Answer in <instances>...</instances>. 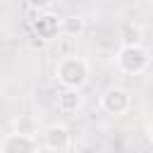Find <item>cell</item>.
<instances>
[{"label": "cell", "mask_w": 153, "mask_h": 153, "mask_svg": "<svg viewBox=\"0 0 153 153\" xmlns=\"http://www.w3.org/2000/svg\"><path fill=\"white\" fill-rule=\"evenodd\" d=\"M55 79L62 84V88H81L88 81V65L76 55L60 57L55 67Z\"/></svg>", "instance_id": "cell-1"}, {"label": "cell", "mask_w": 153, "mask_h": 153, "mask_svg": "<svg viewBox=\"0 0 153 153\" xmlns=\"http://www.w3.org/2000/svg\"><path fill=\"white\" fill-rule=\"evenodd\" d=\"M148 62H151L148 50L139 43L122 45L120 53H117V69L124 72V74H141L148 67Z\"/></svg>", "instance_id": "cell-2"}, {"label": "cell", "mask_w": 153, "mask_h": 153, "mask_svg": "<svg viewBox=\"0 0 153 153\" xmlns=\"http://www.w3.org/2000/svg\"><path fill=\"white\" fill-rule=\"evenodd\" d=\"M100 105H103V110L108 115H124L131 108V96L120 86H110L100 96Z\"/></svg>", "instance_id": "cell-3"}, {"label": "cell", "mask_w": 153, "mask_h": 153, "mask_svg": "<svg viewBox=\"0 0 153 153\" xmlns=\"http://www.w3.org/2000/svg\"><path fill=\"white\" fill-rule=\"evenodd\" d=\"M36 139L29 136V134H22V131H14V134H7L2 139V146L0 151L2 153H36Z\"/></svg>", "instance_id": "cell-4"}, {"label": "cell", "mask_w": 153, "mask_h": 153, "mask_svg": "<svg viewBox=\"0 0 153 153\" xmlns=\"http://www.w3.org/2000/svg\"><path fill=\"white\" fill-rule=\"evenodd\" d=\"M43 143L48 151H65L69 143V129L65 124H50L43 134Z\"/></svg>", "instance_id": "cell-5"}, {"label": "cell", "mask_w": 153, "mask_h": 153, "mask_svg": "<svg viewBox=\"0 0 153 153\" xmlns=\"http://www.w3.org/2000/svg\"><path fill=\"white\" fill-rule=\"evenodd\" d=\"M33 31L38 33V38L53 41V38H57V33H60V19H57L55 14H41V17L33 22Z\"/></svg>", "instance_id": "cell-6"}, {"label": "cell", "mask_w": 153, "mask_h": 153, "mask_svg": "<svg viewBox=\"0 0 153 153\" xmlns=\"http://www.w3.org/2000/svg\"><path fill=\"white\" fill-rule=\"evenodd\" d=\"M81 108V96H79V88H62L57 93V110L65 112V115H72Z\"/></svg>", "instance_id": "cell-7"}, {"label": "cell", "mask_w": 153, "mask_h": 153, "mask_svg": "<svg viewBox=\"0 0 153 153\" xmlns=\"http://www.w3.org/2000/svg\"><path fill=\"white\" fill-rule=\"evenodd\" d=\"M84 31V19L81 17H65L60 19V33L62 36H79Z\"/></svg>", "instance_id": "cell-8"}, {"label": "cell", "mask_w": 153, "mask_h": 153, "mask_svg": "<svg viewBox=\"0 0 153 153\" xmlns=\"http://www.w3.org/2000/svg\"><path fill=\"white\" fill-rule=\"evenodd\" d=\"M72 43H74V36H62V43H60V57H69V55H76L72 50Z\"/></svg>", "instance_id": "cell-9"}, {"label": "cell", "mask_w": 153, "mask_h": 153, "mask_svg": "<svg viewBox=\"0 0 153 153\" xmlns=\"http://www.w3.org/2000/svg\"><path fill=\"white\" fill-rule=\"evenodd\" d=\"M129 43H139V29L134 26H124V45H129Z\"/></svg>", "instance_id": "cell-10"}, {"label": "cell", "mask_w": 153, "mask_h": 153, "mask_svg": "<svg viewBox=\"0 0 153 153\" xmlns=\"http://www.w3.org/2000/svg\"><path fill=\"white\" fill-rule=\"evenodd\" d=\"M29 7L31 10H38V12H45L53 7V0H29Z\"/></svg>", "instance_id": "cell-11"}]
</instances>
